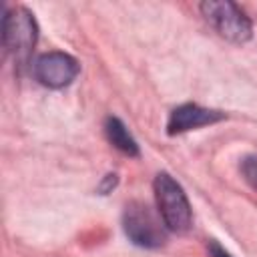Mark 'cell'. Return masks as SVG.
<instances>
[{"label": "cell", "mask_w": 257, "mask_h": 257, "mask_svg": "<svg viewBox=\"0 0 257 257\" xmlns=\"http://www.w3.org/2000/svg\"><path fill=\"white\" fill-rule=\"evenodd\" d=\"M153 187H155L159 215L163 223L167 225V229L175 233L189 231L193 223V215H191V205H189V199L183 187L169 173H159L155 177Z\"/></svg>", "instance_id": "obj_1"}, {"label": "cell", "mask_w": 257, "mask_h": 257, "mask_svg": "<svg viewBox=\"0 0 257 257\" xmlns=\"http://www.w3.org/2000/svg\"><path fill=\"white\" fill-rule=\"evenodd\" d=\"M38 38L34 16L26 8L6 10L2 16V46L16 60L18 66L26 64Z\"/></svg>", "instance_id": "obj_2"}, {"label": "cell", "mask_w": 257, "mask_h": 257, "mask_svg": "<svg viewBox=\"0 0 257 257\" xmlns=\"http://www.w3.org/2000/svg\"><path fill=\"white\" fill-rule=\"evenodd\" d=\"M122 229L135 245L145 249L161 247L167 241V225L163 223L161 215L157 217L155 211L141 201L126 205L122 213Z\"/></svg>", "instance_id": "obj_3"}, {"label": "cell", "mask_w": 257, "mask_h": 257, "mask_svg": "<svg viewBox=\"0 0 257 257\" xmlns=\"http://www.w3.org/2000/svg\"><path fill=\"white\" fill-rule=\"evenodd\" d=\"M201 12L205 20L227 40L231 42H247L251 38V20L245 12L229 0H207L201 4Z\"/></svg>", "instance_id": "obj_4"}, {"label": "cell", "mask_w": 257, "mask_h": 257, "mask_svg": "<svg viewBox=\"0 0 257 257\" xmlns=\"http://www.w3.org/2000/svg\"><path fill=\"white\" fill-rule=\"evenodd\" d=\"M78 70H80V66H78L76 58H72L70 54H64V52H46V54L38 56L34 62L36 80L48 88L68 86L76 78Z\"/></svg>", "instance_id": "obj_5"}, {"label": "cell", "mask_w": 257, "mask_h": 257, "mask_svg": "<svg viewBox=\"0 0 257 257\" xmlns=\"http://www.w3.org/2000/svg\"><path fill=\"white\" fill-rule=\"evenodd\" d=\"M221 118H223V112H219V110L203 108L199 104H181L171 112L169 122H167V133L169 135H181V133H187L191 128L213 124Z\"/></svg>", "instance_id": "obj_6"}, {"label": "cell", "mask_w": 257, "mask_h": 257, "mask_svg": "<svg viewBox=\"0 0 257 257\" xmlns=\"http://www.w3.org/2000/svg\"><path fill=\"white\" fill-rule=\"evenodd\" d=\"M104 133L106 139L110 141V145L114 149H118L120 153L128 155V157H137L139 155V145L137 141L131 137V133L126 131V126L122 124V120H118L116 116H108L104 122Z\"/></svg>", "instance_id": "obj_7"}, {"label": "cell", "mask_w": 257, "mask_h": 257, "mask_svg": "<svg viewBox=\"0 0 257 257\" xmlns=\"http://www.w3.org/2000/svg\"><path fill=\"white\" fill-rule=\"evenodd\" d=\"M241 173L245 177V181L257 189V155H249L243 159L241 163Z\"/></svg>", "instance_id": "obj_8"}, {"label": "cell", "mask_w": 257, "mask_h": 257, "mask_svg": "<svg viewBox=\"0 0 257 257\" xmlns=\"http://www.w3.org/2000/svg\"><path fill=\"white\" fill-rule=\"evenodd\" d=\"M209 253H211V257H231L217 241H211V243H209Z\"/></svg>", "instance_id": "obj_9"}]
</instances>
